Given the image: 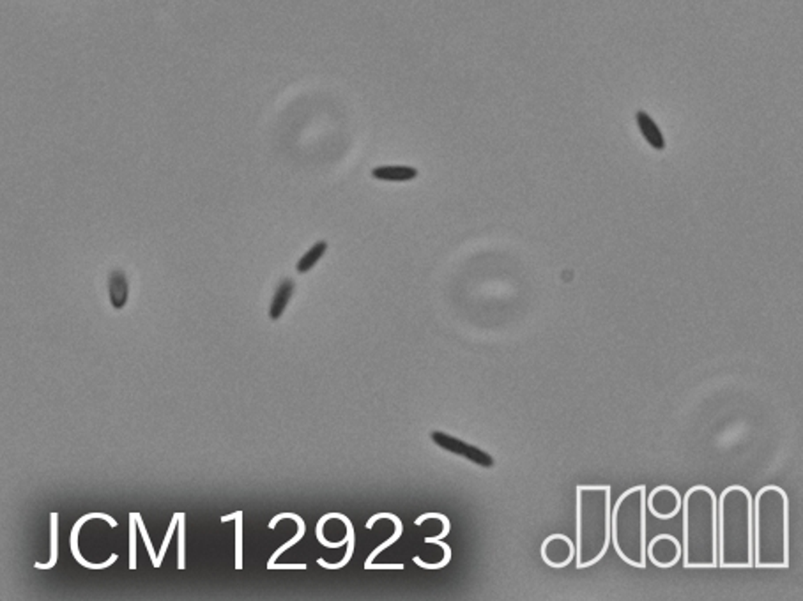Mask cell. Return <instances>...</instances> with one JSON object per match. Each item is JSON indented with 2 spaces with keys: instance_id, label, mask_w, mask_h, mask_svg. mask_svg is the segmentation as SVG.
<instances>
[{
  "instance_id": "obj_3",
  "label": "cell",
  "mask_w": 803,
  "mask_h": 601,
  "mask_svg": "<svg viewBox=\"0 0 803 601\" xmlns=\"http://www.w3.org/2000/svg\"><path fill=\"white\" fill-rule=\"evenodd\" d=\"M719 568L750 569L752 562V493L731 485L716 497Z\"/></svg>"
},
{
  "instance_id": "obj_18",
  "label": "cell",
  "mask_w": 803,
  "mask_h": 601,
  "mask_svg": "<svg viewBox=\"0 0 803 601\" xmlns=\"http://www.w3.org/2000/svg\"><path fill=\"white\" fill-rule=\"evenodd\" d=\"M57 520H58V514L57 513H51V550H50V561H48V564H41V562H36V568L39 569H50L53 568L55 564H57V536H58V529H57Z\"/></svg>"
},
{
  "instance_id": "obj_11",
  "label": "cell",
  "mask_w": 803,
  "mask_h": 601,
  "mask_svg": "<svg viewBox=\"0 0 803 601\" xmlns=\"http://www.w3.org/2000/svg\"><path fill=\"white\" fill-rule=\"evenodd\" d=\"M382 518H386V520H391L393 524H395V533H393L391 538H388V540H386L384 543L379 545V547L375 548V550L372 552L370 555H368V559H367V561H365V566L372 564V562H374V559L377 557V555L381 554V552H384L386 548L391 547V545L395 543V541H398L400 536H402V533H404V524H402V520H400V518L396 517V514H393V513H377V514H374V517H372L370 520L367 521V529H372V527H374V524H377V521L382 520Z\"/></svg>"
},
{
  "instance_id": "obj_23",
  "label": "cell",
  "mask_w": 803,
  "mask_h": 601,
  "mask_svg": "<svg viewBox=\"0 0 803 601\" xmlns=\"http://www.w3.org/2000/svg\"><path fill=\"white\" fill-rule=\"evenodd\" d=\"M137 521H139V531H140V534H142L144 543H146L147 552H149V557H151V561H153V566H154V564H156V561H158V554H156V552H154V547H153V543H151V538H149V534H147L146 525H144L142 518H140L139 513H137Z\"/></svg>"
},
{
  "instance_id": "obj_16",
  "label": "cell",
  "mask_w": 803,
  "mask_h": 601,
  "mask_svg": "<svg viewBox=\"0 0 803 601\" xmlns=\"http://www.w3.org/2000/svg\"><path fill=\"white\" fill-rule=\"evenodd\" d=\"M372 174L375 179H382V181L404 182L415 179L418 175V170L411 167H379L374 168Z\"/></svg>"
},
{
  "instance_id": "obj_25",
  "label": "cell",
  "mask_w": 803,
  "mask_h": 601,
  "mask_svg": "<svg viewBox=\"0 0 803 601\" xmlns=\"http://www.w3.org/2000/svg\"><path fill=\"white\" fill-rule=\"evenodd\" d=\"M270 569H306V564H277L274 562Z\"/></svg>"
},
{
  "instance_id": "obj_5",
  "label": "cell",
  "mask_w": 803,
  "mask_h": 601,
  "mask_svg": "<svg viewBox=\"0 0 803 601\" xmlns=\"http://www.w3.org/2000/svg\"><path fill=\"white\" fill-rule=\"evenodd\" d=\"M646 485L625 490L611 510V543L623 562L644 569L646 557Z\"/></svg>"
},
{
  "instance_id": "obj_20",
  "label": "cell",
  "mask_w": 803,
  "mask_h": 601,
  "mask_svg": "<svg viewBox=\"0 0 803 601\" xmlns=\"http://www.w3.org/2000/svg\"><path fill=\"white\" fill-rule=\"evenodd\" d=\"M177 524H179V513H175L174 517H172L170 525H168V531H167V534H165V540H163V543H161L160 552H158V561H156V564H154V568H160L161 562H163L165 554H167V548H168V545H170L172 536H174V533H175V525Z\"/></svg>"
},
{
  "instance_id": "obj_26",
  "label": "cell",
  "mask_w": 803,
  "mask_h": 601,
  "mask_svg": "<svg viewBox=\"0 0 803 601\" xmlns=\"http://www.w3.org/2000/svg\"><path fill=\"white\" fill-rule=\"evenodd\" d=\"M236 517H237V511H236V513H232V514H227V517H222V521H229V520H234V518H236Z\"/></svg>"
},
{
  "instance_id": "obj_7",
  "label": "cell",
  "mask_w": 803,
  "mask_h": 601,
  "mask_svg": "<svg viewBox=\"0 0 803 601\" xmlns=\"http://www.w3.org/2000/svg\"><path fill=\"white\" fill-rule=\"evenodd\" d=\"M430 437H432L434 444L439 445V448H443L444 451H450V453L457 455V457L465 458V460L473 462V464L480 465V467H483V469L494 467V458H492L491 455L485 453V451H481V449L474 448V445L467 444V442L460 441V438L451 437V435L444 434V431H439V430L432 431V434H430Z\"/></svg>"
},
{
  "instance_id": "obj_17",
  "label": "cell",
  "mask_w": 803,
  "mask_h": 601,
  "mask_svg": "<svg viewBox=\"0 0 803 601\" xmlns=\"http://www.w3.org/2000/svg\"><path fill=\"white\" fill-rule=\"evenodd\" d=\"M327 250V243L326 241H319V243L313 244L312 248H310L308 251H306L305 255H303V258H299L298 265H296V269H298V272H308L310 269H313V265H317V262L322 258V255L326 253Z\"/></svg>"
},
{
  "instance_id": "obj_1",
  "label": "cell",
  "mask_w": 803,
  "mask_h": 601,
  "mask_svg": "<svg viewBox=\"0 0 803 601\" xmlns=\"http://www.w3.org/2000/svg\"><path fill=\"white\" fill-rule=\"evenodd\" d=\"M752 562L757 569L789 568V497L778 485L752 497Z\"/></svg>"
},
{
  "instance_id": "obj_10",
  "label": "cell",
  "mask_w": 803,
  "mask_h": 601,
  "mask_svg": "<svg viewBox=\"0 0 803 601\" xmlns=\"http://www.w3.org/2000/svg\"><path fill=\"white\" fill-rule=\"evenodd\" d=\"M92 518H101V520L108 521L110 527H117V521L113 520L112 517H108V514H105V513H87V514H84V517H82L80 520H78L77 524L73 525V531H71V536H70V547H71V552H73V557L77 559V561L80 562V564L84 566V568H89V569H105V568H108V566H112L113 562L117 561V555H115V554L110 555L108 561L99 562V564H94V562H87V561H85V559L82 557L80 550H78V534H80L82 525H84L85 521L92 520Z\"/></svg>"
},
{
  "instance_id": "obj_22",
  "label": "cell",
  "mask_w": 803,
  "mask_h": 601,
  "mask_svg": "<svg viewBox=\"0 0 803 601\" xmlns=\"http://www.w3.org/2000/svg\"><path fill=\"white\" fill-rule=\"evenodd\" d=\"M177 568H184V514L179 513V550H177Z\"/></svg>"
},
{
  "instance_id": "obj_6",
  "label": "cell",
  "mask_w": 803,
  "mask_h": 601,
  "mask_svg": "<svg viewBox=\"0 0 803 601\" xmlns=\"http://www.w3.org/2000/svg\"><path fill=\"white\" fill-rule=\"evenodd\" d=\"M646 557L660 569H671L681 559V541L673 534H658L646 545Z\"/></svg>"
},
{
  "instance_id": "obj_4",
  "label": "cell",
  "mask_w": 803,
  "mask_h": 601,
  "mask_svg": "<svg viewBox=\"0 0 803 601\" xmlns=\"http://www.w3.org/2000/svg\"><path fill=\"white\" fill-rule=\"evenodd\" d=\"M611 485H578L575 488V566H595L611 547Z\"/></svg>"
},
{
  "instance_id": "obj_21",
  "label": "cell",
  "mask_w": 803,
  "mask_h": 601,
  "mask_svg": "<svg viewBox=\"0 0 803 601\" xmlns=\"http://www.w3.org/2000/svg\"><path fill=\"white\" fill-rule=\"evenodd\" d=\"M243 566V511L237 513L236 521V568Z\"/></svg>"
},
{
  "instance_id": "obj_12",
  "label": "cell",
  "mask_w": 803,
  "mask_h": 601,
  "mask_svg": "<svg viewBox=\"0 0 803 601\" xmlns=\"http://www.w3.org/2000/svg\"><path fill=\"white\" fill-rule=\"evenodd\" d=\"M284 518H292V520H294L296 524H298V533H296V536L292 538L291 541H287V543H285V545H282V547L278 548V550L274 552L273 555H271V559H270V561H267V569H270L271 566H273L274 562H277V559L280 557V555L284 554V552H287L289 548H292L296 543H299V541L303 540V536H305V533H306L305 521H303V518L299 517V514H296V513H280V514H277V517H274L273 520L270 521V525H267V527H270V529H274V527H277V525H278V521L284 520Z\"/></svg>"
},
{
  "instance_id": "obj_9",
  "label": "cell",
  "mask_w": 803,
  "mask_h": 601,
  "mask_svg": "<svg viewBox=\"0 0 803 601\" xmlns=\"http://www.w3.org/2000/svg\"><path fill=\"white\" fill-rule=\"evenodd\" d=\"M543 562L552 569H563L575 559V543L564 534H550L540 548Z\"/></svg>"
},
{
  "instance_id": "obj_19",
  "label": "cell",
  "mask_w": 803,
  "mask_h": 601,
  "mask_svg": "<svg viewBox=\"0 0 803 601\" xmlns=\"http://www.w3.org/2000/svg\"><path fill=\"white\" fill-rule=\"evenodd\" d=\"M137 513H129V569H137Z\"/></svg>"
},
{
  "instance_id": "obj_13",
  "label": "cell",
  "mask_w": 803,
  "mask_h": 601,
  "mask_svg": "<svg viewBox=\"0 0 803 601\" xmlns=\"http://www.w3.org/2000/svg\"><path fill=\"white\" fill-rule=\"evenodd\" d=\"M108 290H110V300L115 310L124 308L127 303V296H129V286H127L126 274L122 271H113L108 279Z\"/></svg>"
},
{
  "instance_id": "obj_8",
  "label": "cell",
  "mask_w": 803,
  "mask_h": 601,
  "mask_svg": "<svg viewBox=\"0 0 803 601\" xmlns=\"http://www.w3.org/2000/svg\"><path fill=\"white\" fill-rule=\"evenodd\" d=\"M646 510L658 520H671L681 511V495L674 486L660 485L646 495Z\"/></svg>"
},
{
  "instance_id": "obj_24",
  "label": "cell",
  "mask_w": 803,
  "mask_h": 601,
  "mask_svg": "<svg viewBox=\"0 0 803 601\" xmlns=\"http://www.w3.org/2000/svg\"><path fill=\"white\" fill-rule=\"evenodd\" d=\"M365 569H404V564H368Z\"/></svg>"
},
{
  "instance_id": "obj_15",
  "label": "cell",
  "mask_w": 803,
  "mask_h": 601,
  "mask_svg": "<svg viewBox=\"0 0 803 601\" xmlns=\"http://www.w3.org/2000/svg\"><path fill=\"white\" fill-rule=\"evenodd\" d=\"M637 124H639V129L643 131V137L646 138L647 144H650L651 147L657 148V151H662V148L665 147V140L664 137H662L660 129H658V126L653 122V119H651L647 113L637 112Z\"/></svg>"
},
{
  "instance_id": "obj_14",
  "label": "cell",
  "mask_w": 803,
  "mask_h": 601,
  "mask_svg": "<svg viewBox=\"0 0 803 601\" xmlns=\"http://www.w3.org/2000/svg\"><path fill=\"white\" fill-rule=\"evenodd\" d=\"M292 292H294V281H292V279H284V281L280 283V286H278L277 292H274L273 303H271L270 308L271 320H278L282 315H284L285 308L289 306V300H291L292 297Z\"/></svg>"
},
{
  "instance_id": "obj_2",
  "label": "cell",
  "mask_w": 803,
  "mask_h": 601,
  "mask_svg": "<svg viewBox=\"0 0 803 601\" xmlns=\"http://www.w3.org/2000/svg\"><path fill=\"white\" fill-rule=\"evenodd\" d=\"M683 541L681 561L685 569L719 568L716 495L709 486L694 485L681 497Z\"/></svg>"
}]
</instances>
